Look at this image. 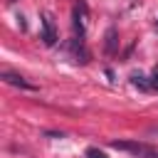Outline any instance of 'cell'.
Here are the masks:
<instances>
[{"mask_svg": "<svg viewBox=\"0 0 158 158\" xmlns=\"http://www.w3.org/2000/svg\"><path fill=\"white\" fill-rule=\"evenodd\" d=\"M111 148L126 151V153L138 156V158H158V146L143 143V141H111Z\"/></svg>", "mask_w": 158, "mask_h": 158, "instance_id": "1", "label": "cell"}, {"mask_svg": "<svg viewBox=\"0 0 158 158\" xmlns=\"http://www.w3.org/2000/svg\"><path fill=\"white\" fill-rule=\"evenodd\" d=\"M104 52H106V54H114V52H116V30H114V27H109V30H106Z\"/></svg>", "mask_w": 158, "mask_h": 158, "instance_id": "5", "label": "cell"}, {"mask_svg": "<svg viewBox=\"0 0 158 158\" xmlns=\"http://www.w3.org/2000/svg\"><path fill=\"white\" fill-rule=\"evenodd\" d=\"M153 77H156V79H158V64H156V69H153Z\"/></svg>", "mask_w": 158, "mask_h": 158, "instance_id": "8", "label": "cell"}, {"mask_svg": "<svg viewBox=\"0 0 158 158\" xmlns=\"http://www.w3.org/2000/svg\"><path fill=\"white\" fill-rule=\"evenodd\" d=\"M0 79H2L5 84H12V86H20V89H27V91H35V84H32V81H27L25 77H20V74H15V72H7V69H2V74H0Z\"/></svg>", "mask_w": 158, "mask_h": 158, "instance_id": "4", "label": "cell"}, {"mask_svg": "<svg viewBox=\"0 0 158 158\" xmlns=\"http://www.w3.org/2000/svg\"><path fill=\"white\" fill-rule=\"evenodd\" d=\"M7 2H15V0H7Z\"/></svg>", "mask_w": 158, "mask_h": 158, "instance_id": "9", "label": "cell"}, {"mask_svg": "<svg viewBox=\"0 0 158 158\" xmlns=\"http://www.w3.org/2000/svg\"><path fill=\"white\" fill-rule=\"evenodd\" d=\"M40 25H42V42H44L47 47H52V44L57 42V30H54V17H52L49 12H42V20H40Z\"/></svg>", "mask_w": 158, "mask_h": 158, "instance_id": "2", "label": "cell"}, {"mask_svg": "<svg viewBox=\"0 0 158 158\" xmlns=\"http://www.w3.org/2000/svg\"><path fill=\"white\" fill-rule=\"evenodd\" d=\"M84 156H86V158H106V153H104L101 148H96V146H89Z\"/></svg>", "mask_w": 158, "mask_h": 158, "instance_id": "7", "label": "cell"}, {"mask_svg": "<svg viewBox=\"0 0 158 158\" xmlns=\"http://www.w3.org/2000/svg\"><path fill=\"white\" fill-rule=\"evenodd\" d=\"M131 81H133V86H138V89H151V79H146V77H141V74H133L131 77Z\"/></svg>", "mask_w": 158, "mask_h": 158, "instance_id": "6", "label": "cell"}, {"mask_svg": "<svg viewBox=\"0 0 158 158\" xmlns=\"http://www.w3.org/2000/svg\"><path fill=\"white\" fill-rule=\"evenodd\" d=\"M72 20H74V32L84 40V30H86V5H84L81 0H77V2H74Z\"/></svg>", "mask_w": 158, "mask_h": 158, "instance_id": "3", "label": "cell"}]
</instances>
